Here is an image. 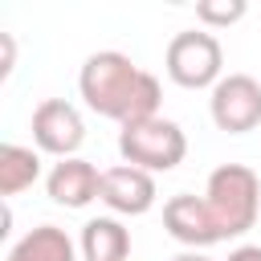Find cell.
<instances>
[{"instance_id":"obj_15","label":"cell","mask_w":261,"mask_h":261,"mask_svg":"<svg viewBox=\"0 0 261 261\" xmlns=\"http://www.w3.org/2000/svg\"><path fill=\"white\" fill-rule=\"evenodd\" d=\"M171 261H212V257L200 253V249H188V253H179V257H171Z\"/></svg>"},{"instance_id":"obj_9","label":"cell","mask_w":261,"mask_h":261,"mask_svg":"<svg viewBox=\"0 0 261 261\" xmlns=\"http://www.w3.org/2000/svg\"><path fill=\"white\" fill-rule=\"evenodd\" d=\"M45 192H49V200L61 204V208H86V204H94V200L102 196V171H98L90 159H82V155L61 159V163H53V171L45 175Z\"/></svg>"},{"instance_id":"obj_2","label":"cell","mask_w":261,"mask_h":261,"mask_svg":"<svg viewBox=\"0 0 261 261\" xmlns=\"http://www.w3.org/2000/svg\"><path fill=\"white\" fill-rule=\"evenodd\" d=\"M204 204H208V212H212V220H216L224 241L245 237L257 224V212H261V179H257V171L245 167V163H220L208 175Z\"/></svg>"},{"instance_id":"obj_11","label":"cell","mask_w":261,"mask_h":261,"mask_svg":"<svg viewBox=\"0 0 261 261\" xmlns=\"http://www.w3.org/2000/svg\"><path fill=\"white\" fill-rule=\"evenodd\" d=\"M77 253H82V249L69 241L65 228H57V224H37V228H29V232L8 249L4 261H77Z\"/></svg>"},{"instance_id":"obj_10","label":"cell","mask_w":261,"mask_h":261,"mask_svg":"<svg viewBox=\"0 0 261 261\" xmlns=\"http://www.w3.org/2000/svg\"><path fill=\"white\" fill-rule=\"evenodd\" d=\"M82 261H126L130 257V232L114 216H94L82 224Z\"/></svg>"},{"instance_id":"obj_13","label":"cell","mask_w":261,"mask_h":261,"mask_svg":"<svg viewBox=\"0 0 261 261\" xmlns=\"http://www.w3.org/2000/svg\"><path fill=\"white\" fill-rule=\"evenodd\" d=\"M245 12H249L245 0H200V4H196V20H200L204 29H228V24H237Z\"/></svg>"},{"instance_id":"obj_3","label":"cell","mask_w":261,"mask_h":261,"mask_svg":"<svg viewBox=\"0 0 261 261\" xmlns=\"http://www.w3.org/2000/svg\"><path fill=\"white\" fill-rule=\"evenodd\" d=\"M118 155L130 163V167H143L151 175L159 171H171L184 163L188 155V135L179 122L155 114V118H143V122H130L118 130Z\"/></svg>"},{"instance_id":"obj_6","label":"cell","mask_w":261,"mask_h":261,"mask_svg":"<svg viewBox=\"0 0 261 261\" xmlns=\"http://www.w3.org/2000/svg\"><path fill=\"white\" fill-rule=\"evenodd\" d=\"M33 143L45 151V155H57V159H73L77 147L86 143V122H82V110L65 98H45L37 110H33Z\"/></svg>"},{"instance_id":"obj_7","label":"cell","mask_w":261,"mask_h":261,"mask_svg":"<svg viewBox=\"0 0 261 261\" xmlns=\"http://www.w3.org/2000/svg\"><path fill=\"white\" fill-rule=\"evenodd\" d=\"M155 175L143 171V167H130V163H118V167H106L102 171V204L118 216H143L155 208Z\"/></svg>"},{"instance_id":"obj_8","label":"cell","mask_w":261,"mask_h":261,"mask_svg":"<svg viewBox=\"0 0 261 261\" xmlns=\"http://www.w3.org/2000/svg\"><path fill=\"white\" fill-rule=\"evenodd\" d=\"M163 228L188 249H208V245L224 241L212 212H208V204H204V196H188V192H179V196H171L163 204Z\"/></svg>"},{"instance_id":"obj_1","label":"cell","mask_w":261,"mask_h":261,"mask_svg":"<svg viewBox=\"0 0 261 261\" xmlns=\"http://www.w3.org/2000/svg\"><path fill=\"white\" fill-rule=\"evenodd\" d=\"M77 90L86 98V106L102 118H114L118 126H130V122H143V118H155L159 114V102H163V90H159V77L139 69L126 53L118 49H98L82 61V73H77Z\"/></svg>"},{"instance_id":"obj_5","label":"cell","mask_w":261,"mask_h":261,"mask_svg":"<svg viewBox=\"0 0 261 261\" xmlns=\"http://www.w3.org/2000/svg\"><path fill=\"white\" fill-rule=\"evenodd\" d=\"M208 114L224 135H249L261 126V82L253 73H224L212 86Z\"/></svg>"},{"instance_id":"obj_4","label":"cell","mask_w":261,"mask_h":261,"mask_svg":"<svg viewBox=\"0 0 261 261\" xmlns=\"http://www.w3.org/2000/svg\"><path fill=\"white\" fill-rule=\"evenodd\" d=\"M167 77L184 90H212L224 77V49L208 29H184L167 41L163 53Z\"/></svg>"},{"instance_id":"obj_14","label":"cell","mask_w":261,"mask_h":261,"mask_svg":"<svg viewBox=\"0 0 261 261\" xmlns=\"http://www.w3.org/2000/svg\"><path fill=\"white\" fill-rule=\"evenodd\" d=\"M224 261H261V245H237Z\"/></svg>"},{"instance_id":"obj_12","label":"cell","mask_w":261,"mask_h":261,"mask_svg":"<svg viewBox=\"0 0 261 261\" xmlns=\"http://www.w3.org/2000/svg\"><path fill=\"white\" fill-rule=\"evenodd\" d=\"M41 179V155L20 143L0 147V196H16Z\"/></svg>"}]
</instances>
